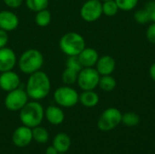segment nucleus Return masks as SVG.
Returning <instances> with one entry per match:
<instances>
[{"instance_id": "1", "label": "nucleus", "mask_w": 155, "mask_h": 154, "mask_svg": "<svg viewBox=\"0 0 155 154\" xmlns=\"http://www.w3.org/2000/svg\"><path fill=\"white\" fill-rule=\"evenodd\" d=\"M25 92L33 101H40L47 97L51 92V81L48 74L41 70L29 74Z\"/></svg>"}, {"instance_id": "2", "label": "nucleus", "mask_w": 155, "mask_h": 154, "mask_svg": "<svg viewBox=\"0 0 155 154\" xmlns=\"http://www.w3.org/2000/svg\"><path fill=\"white\" fill-rule=\"evenodd\" d=\"M44 62L43 54L37 49L30 48L24 51L19 58H17V66L23 74L29 75L40 71Z\"/></svg>"}, {"instance_id": "3", "label": "nucleus", "mask_w": 155, "mask_h": 154, "mask_svg": "<svg viewBox=\"0 0 155 154\" xmlns=\"http://www.w3.org/2000/svg\"><path fill=\"white\" fill-rule=\"evenodd\" d=\"M45 117V110L38 101L28 102L20 111L19 118L23 125L35 128L41 124Z\"/></svg>"}, {"instance_id": "4", "label": "nucleus", "mask_w": 155, "mask_h": 154, "mask_svg": "<svg viewBox=\"0 0 155 154\" xmlns=\"http://www.w3.org/2000/svg\"><path fill=\"white\" fill-rule=\"evenodd\" d=\"M59 47L67 56L78 55L85 48V40L78 33L68 32L60 38Z\"/></svg>"}, {"instance_id": "5", "label": "nucleus", "mask_w": 155, "mask_h": 154, "mask_svg": "<svg viewBox=\"0 0 155 154\" xmlns=\"http://www.w3.org/2000/svg\"><path fill=\"white\" fill-rule=\"evenodd\" d=\"M54 100L60 107L71 108L78 103L79 93L70 85H64L54 91Z\"/></svg>"}, {"instance_id": "6", "label": "nucleus", "mask_w": 155, "mask_h": 154, "mask_svg": "<svg viewBox=\"0 0 155 154\" xmlns=\"http://www.w3.org/2000/svg\"><path fill=\"white\" fill-rule=\"evenodd\" d=\"M122 113L114 107L106 109L97 121L98 129L103 132H109L116 128L122 123Z\"/></svg>"}, {"instance_id": "7", "label": "nucleus", "mask_w": 155, "mask_h": 154, "mask_svg": "<svg viewBox=\"0 0 155 154\" xmlns=\"http://www.w3.org/2000/svg\"><path fill=\"white\" fill-rule=\"evenodd\" d=\"M101 75L94 67H84L78 74L77 84L83 91L94 90L100 81Z\"/></svg>"}, {"instance_id": "8", "label": "nucleus", "mask_w": 155, "mask_h": 154, "mask_svg": "<svg viewBox=\"0 0 155 154\" xmlns=\"http://www.w3.org/2000/svg\"><path fill=\"white\" fill-rule=\"evenodd\" d=\"M28 99L29 97L25 90L16 88L7 93L5 97L4 104L7 110L11 112H18L28 103Z\"/></svg>"}, {"instance_id": "9", "label": "nucleus", "mask_w": 155, "mask_h": 154, "mask_svg": "<svg viewBox=\"0 0 155 154\" xmlns=\"http://www.w3.org/2000/svg\"><path fill=\"white\" fill-rule=\"evenodd\" d=\"M103 15V4L99 0H86L80 9L83 20L88 23L98 20Z\"/></svg>"}, {"instance_id": "10", "label": "nucleus", "mask_w": 155, "mask_h": 154, "mask_svg": "<svg viewBox=\"0 0 155 154\" xmlns=\"http://www.w3.org/2000/svg\"><path fill=\"white\" fill-rule=\"evenodd\" d=\"M17 64V57L15 51L10 47L0 48V72L13 70Z\"/></svg>"}, {"instance_id": "11", "label": "nucleus", "mask_w": 155, "mask_h": 154, "mask_svg": "<svg viewBox=\"0 0 155 154\" xmlns=\"http://www.w3.org/2000/svg\"><path fill=\"white\" fill-rule=\"evenodd\" d=\"M32 140V128H29L25 125L17 127L12 135V142L16 147H25L31 143Z\"/></svg>"}, {"instance_id": "12", "label": "nucleus", "mask_w": 155, "mask_h": 154, "mask_svg": "<svg viewBox=\"0 0 155 154\" xmlns=\"http://www.w3.org/2000/svg\"><path fill=\"white\" fill-rule=\"evenodd\" d=\"M20 77L13 70L3 72L0 74V88L4 92H11L16 88H19Z\"/></svg>"}, {"instance_id": "13", "label": "nucleus", "mask_w": 155, "mask_h": 154, "mask_svg": "<svg viewBox=\"0 0 155 154\" xmlns=\"http://www.w3.org/2000/svg\"><path fill=\"white\" fill-rule=\"evenodd\" d=\"M19 25V18L13 11L2 10L0 11V29L12 32Z\"/></svg>"}, {"instance_id": "14", "label": "nucleus", "mask_w": 155, "mask_h": 154, "mask_svg": "<svg viewBox=\"0 0 155 154\" xmlns=\"http://www.w3.org/2000/svg\"><path fill=\"white\" fill-rule=\"evenodd\" d=\"M96 70L100 75H110L114 73L116 64L115 60L110 55H104L99 57L96 64Z\"/></svg>"}, {"instance_id": "15", "label": "nucleus", "mask_w": 155, "mask_h": 154, "mask_svg": "<svg viewBox=\"0 0 155 154\" xmlns=\"http://www.w3.org/2000/svg\"><path fill=\"white\" fill-rule=\"evenodd\" d=\"M78 58L83 67H94L99 59V54L95 49L85 47L78 54Z\"/></svg>"}, {"instance_id": "16", "label": "nucleus", "mask_w": 155, "mask_h": 154, "mask_svg": "<svg viewBox=\"0 0 155 154\" xmlns=\"http://www.w3.org/2000/svg\"><path fill=\"white\" fill-rule=\"evenodd\" d=\"M45 117L49 123L53 125H59L64 121V113L60 106L50 105L45 110Z\"/></svg>"}, {"instance_id": "17", "label": "nucleus", "mask_w": 155, "mask_h": 154, "mask_svg": "<svg viewBox=\"0 0 155 154\" xmlns=\"http://www.w3.org/2000/svg\"><path fill=\"white\" fill-rule=\"evenodd\" d=\"M53 146L57 150L59 153L66 152L71 147V138L64 133L56 134L53 140Z\"/></svg>"}, {"instance_id": "18", "label": "nucleus", "mask_w": 155, "mask_h": 154, "mask_svg": "<svg viewBox=\"0 0 155 154\" xmlns=\"http://www.w3.org/2000/svg\"><path fill=\"white\" fill-rule=\"evenodd\" d=\"M79 102L87 108L94 107L99 103V95L94 90L91 91H84L81 94H79Z\"/></svg>"}, {"instance_id": "19", "label": "nucleus", "mask_w": 155, "mask_h": 154, "mask_svg": "<svg viewBox=\"0 0 155 154\" xmlns=\"http://www.w3.org/2000/svg\"><path fill=\"white\" fill-rule=\"evenodd\" d=\"M52 14L48 9H44L35 13V22L39 27H46L51 24Z\"/></svg>"}, {"instance_id": "20", "label": "nucleus", "mask_w": 155, "mask_h": 154, "mask_svg": "<svg viewBox=\"0 0 155 154\" xmlns=\"http://www.w3.org/2000/svg\"><path fill=\"white\" fill-rule=\"evenodd\" d=\"M32 134H33V140H35L36 143L40 144L46 143L49 140V133L46 129L44 127H41L40 125L32 128Z\"/></svg>"}, {"instance_id": "21", "label": "nucleus", "mask_w": 155, "mask_h": 154, "mask_svg": "<svg viewBox=\"0 0 155 154\" xmlns=\"http://www.w3.org/2000/svg\"><path fill=\"white\" fill-rule=\"evenodd\" d=\"M98 86L105 92H111L115 89L116 87V81L115 79L110 74V75H102L100 77L99 84Z\"/></svg>"}, {"instance_id": "22", "label": "nucleus", "mask_w": 155, "mask_h": 154, "mask_svg": "<svg viewBox=\"0 0 155 154\" xmlns=\"http://www.w3.org/2000/svg\"><path fill=\"white\" fill-rule=\"evenodd\" d=\"M25 6L35 13L47 9L49 5V0H25Z\"/></svg>"}, {"instance_id": "23", "label": "nucleus", "mask_w": 155, "mask_h": 154, "mask_svg": "<svg viewBox=\"0 0 155 154\" xmlns=\"http://www.w3.org/2000/svg\"><path fill=\"white\" fill-rule=\"evenodd\" d=\"M78 72L72 70L70 68H65L64 70V72L62 73L61 78L63 83L65 85H72L74 84L77 82V78H78Z\"/></svg>"}, {"instance_id": "24", "label": "nucleus", "mask_w": 155, "mask_h": 154, "mask_svg": "<svg viewBox=\"0 0 155 154\" xmlns=\"http://www.w3.org/2000/svg\"><path fill=\"white\" fill-rule=\"evenodd\" d=\"M141 119H140V116L136 113H134V112H128V113H125L124 114H123L122 116V123L126 125V126H129V127H132V126H136L139 124Z\"/></svg>"}, {"instance_id": "25", "label": "nucleus", "mask_w": 155, "mask_h": 154, "mask_svg": "<svg viewBox=\"0 0 155 154\" xmlns=\"http://www.w3.org/2000/svg\"><path fill=\"white\" fill-rule=\"evenodd\" d=\"M119 7L115 2V0H108L104 1L103 4V14L106 16H114L118 13Z\"/></svg>"}, {"instance_id": "26", "label": "nucleus", "mask_w": 155, "mask_h": 154, "mask_svg": "<svg viewBox=\"0 0 155 154\" xmlns=\"http://www.w3.org/2000/svg\"><path fill=\"white\" fill-rule=\"evenodd\" d=\"M65 66L66 68H70L72 70H74L76 72H80L84 67L82 66L78 55H74V56H68L66 62H65Z\"/></svg>"}, {"instance_id": "27", "label": "nucleus", "mask_w": 155, "mask_h": 154, "mask_svg": "<svg viewBox=\"0 0 155 154\" xmlns=\"http://www.w3.org/2000/svg\"><path fill=\"white\" fill-rule=\"evenodd\" d=\"M139 0H115L120 10L123 11H131L138 4Z\"/></svg>"}, {"instance_id": "28", "label": "nucleus", "mask_w": 155, "mask_h": 154, "mask_svg": "<svg viewBox=\"0 0 155 154\" xmlns=\"http://www.w3.org/2000/svg\"><path fill=\"white\" fill-rule=\"evenodd\" d=\"M134 20L138 24H142V25H144V24L151 21L149 14H148V12H147V10L145 8L139 9L134 13Z\"/></svg>"}, {"instance_id": "29", "label": "nucleus", "mask_w": 155, "mask_h": 154, "mask_svg": "<svg viewBox=\"0 0 155 154\" xmlns=\"http://www.w3.org/2000/svg\"><path fill=\"white\" fill-rule=\"evenodd\" d=\"M148 14H149V16H150V20L152 22L155 23V1H150L148 2L146 5H145V7H144Z\"/></svg>"}, {"instance_id": "30", "label": "nucleus", "mask_w": 155, "mask_h": 154, "mask_svg": "<svg viewBox=\"0 0 155 154\" xmlns=\"http://www.w3.org/2000/svg\"><path fill=\"white\" fill-rule=\"evenodd\" d=\"M3 2L7 7L12 9H16L23 5L24 0H3Z\"/></svg>"}, {"instance_id": "31", "label": "nucleus", "mask_w": 155, "mask_h": 154, "mask_svg": "<svg viewBox=\"0 0 155 154\" xmlns=\"http://www.w3.org/2000/svg\"><path fill=\"white\" fill-rule=\"evenodd\" d=\"M146 37L149 42L155 44V23H153L149 25L146 31Z\"/></svg>"}, {"instance_id": "32", "label": "nucleus", "mask_w": 155, "mask_h": 154, "mask_svg": "<svg viewBox=\"0 0 155 154\" xmlns=\"http://www.w3.org/2000/svg\"><path fill=\"white\" fill-rule=\"evenodd\" d=\"M8 41H9L8 33L3 29H0V48L5 47L8 44Z\"/></svg>"}, {"instance_id": "33", "label": "nucleus", "mask_w": 155, "mask_h": 154, "mask_svg": "<svg viewBox=\"0 0 155 154\" xmlns=\"http://www.w3.org/2000/svg\"><path fill=\"white\" fill-rule=\"evenodd\" d=\"M59 152H57V150L52 145V146H49L46 148L45 150V154H58Z\"/></svg>"}, {"instance_id": "34", "label": "nucleus", "mask_w": 155, "mask_h": 154, "mask_svg": "<svg viewBox=\"0 0 155 154\" xmlns=\"http://www.w3.org/2000/svg\"><path fill=\"white\" fill-rule=\"evenodd\" d=\"M150 75H151L152 79L155 82V63L153 64L150 67Z\"/></svg>"}, {"instance_id": "35", "label": "nucleus", "mask_w": 155, "mask_h": 154, "mask_svg": "<svg viewBox=\"0 0 155 154\" xmlns=\"http://www.w3.org/2000/svg\"><path fill=\"white\" fill-rule=\"evenodd\" d=\"M103 1H108V0H103Z\"/></svg>"}, {"instance_id": "36", "label": "nucleus", "mask_w": 155, "mask_h": 154, "mask_svg": "<svg viewBox=\"0 0 155 154\" xmlns=\"http://www.w3.org/2000/svg\"><path fill=\"white\" fill-rule=\"evenodd\" d=\"M58 154H64V153H58Z\"/></svg>"}, {"instance_id": "37", "label": "nucleus", "mask_w": 155, "mask_h": 154, "mask_svg": "<svg viewBox=\"0 0 155 154\" xmlns=\"http://www.w3.org/2000/svg\"><path fill=\"white\" fill-rule=\"evenodd\" d=\"M0 74H1V72H0Z\"/></svg>"}]
</instances>
